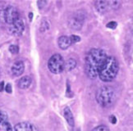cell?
<instances>
[{
  "label": "cell",
  "mask_w": 133,
  "mask_h": 131,
  "mask_svg": "<svg viewBox=\"0 0 133 131\" xmlns=\"http://www.w3.org/2000/svg\"><path fill=\"white\" fill-rule=\"evenodd\" d=\"M95 7L99 14H104L111 10L110 1H96L95 3Z\"/></svg>",
  "instance_id": "10"
},
{
  "label": "cell",
  "mask_w": 133,
  "mask_h": 131,
  "mask_svg": "<svg viewBox=\"0 0 133 131\" xmlns=\"http://www.w3.org/2000/svg\"><path fill=\"white\" fill-rule=\"evenodd\" d=\"M108 57L107 53L100 48H92L85 58V72L91 79L98 77L99 71Z\"/></svg>",
  "instance_id": "2"
},
{
  "label": "cell",
  "mask_w": 133,
  "mask_h": 131,
  "mask_svg": "<svg viewBox=\"0 0 133 131\" xmlns=\"http://www.w3.org/2000/svg\"><path fill=\"white\" fill-rule=\"evenodd\" d=\"M66 96L68 98H71L73 96V93L71 90V87L69 84V81L66 82Z\"/></svg>",
  "instance_id": "19"
},
{
  "label": "cell",
  "mask_w": 133,
  "mask_h": 131,
  "mask_svg": "<svg viewBox=\"0 0 133 131\" xmlns=\"http://www.w3.org/2000/svg\"><path fill=\"white\" fill-rule=\"evenodd\" d=\"M49 29V25L48 21L44 20V21H42V22H41V25H40V31L44 32L45 31H48Z\"/></svg>",
  "instance_id": "17"
},
{
  "label": "cell",
  "mask_w": 133,
  "mask_h": 131,
  "mask_svg": "<svg viewBox=\"0 0 133 131\" xmlns=\"http://www.w3.org/2000/svg\"><path fill=\"white\" fill-rule=\"evenodd\" d=\"M117 23L114 21H109V23L106 24V27L109 29H111V30H115L117 28Z\"/></svg>",
  "instance_id": "21"
},
{
  "label": "cell",
  "mask_w": 133,
  "mask_h": 131,
  "mask_svg": "<svg viewBox=\"0 0 133 131\" xmlns=\"http://www.w3.org/2000/svg\"><path fill=\"white\" fill-rule=\"evenodd\" d=\"M48 68L50 72L55 75L63 72L65 70V61L62 55L56 53L51 56L48 61Z\"/></svg>",
  "instance_id": "5"
},
{
  "label": "cell",
  "mask_w": 133,
  "mask_h": 131,
  "mask_svg": "<svg viewBox=\"0 0 133 131\" xmlns=\"http://www.w3.org/2000/svg\"><path fill=\"white\" fill-rule=\"evenodd\" d=\"M12 129L8 120V115L4 111H0V131H11Z\"/></svg>",
  "instance_id": "7"
},
{
  "label": "cell",
  "mask_w": 133,
  "mask_h": 131,
  "mask_svg": "<svg viewBox=\"0 0 133 131\" xmlns=\"http://www.w3.org/2000/svg\"><path fill=\"white\" fill-rule=\"evenodd\" d=\"M85 21V12L82 10H79L72 13L68 19V26L74 31H80L83 27Z\"/></svg>",
  "instance_id": "6"
},
{
  "label": "cell",
  "mask_w": 133,
  "mask_h": 131,
  "mask_svg": "<svg viewBox=\"0 0 133 131\" xmlns=\"http://www.w3.org/2000/svg\"><path fill=\"white\" fill-rule=\"evenodd\" d=\"M71 44V39L68 36H66V35H63L58 38V47L62 49V50H66L68 49Z\"/></svg>",
  "instance_id": "13"
},
{
  "label": "cell",
  "mask_w": 133,
  "mask_h": 131,
  "mask_svg": "<svg viewBox=\"0 0 133 131\" xmlns=\"http://www.w3.org/2000/svg\"><path fill=\"white\" fill-rule=\"evenodd\" d=\"M9 52L11 53L12 54H17L19 53V46L17 44H12V45H10L9 46Z\"/></svg>",
  "instance_id": "15"
},
{
  "label": "cell",
  "mask_w": 133,
  "mask_h": 131,
  "mask_svg": "<svg viewBox=\"0 0 133 131\" xmlns=\"http://www.w3.org/2000/svg\"><path fill=\"white\" fill-rule=\"evenodd\" d=\"M76 61L74 58H68L65 62V70H68V71H71V70H73L76 67Z\"/></svg>",
  "instance_id": "14"
},
{
  "label": "cell",
  "mask_w": 133,
  "mask_h": 131,
  "mask_svg": "<svg viewBox=\"0 0 133 131\" xmlns=\"http://www.w3.org/2000/svg\"><path fill=\"white\" fill-rule=\"evenodd\" d=\"M0 21L6 26L8 32L12 36H22L25 31V24L21 12L12 5L0 8Z\"/></svg>",
  "instance_id": "1"
},
{
  "label": "cell",
  "mask_w": 133,
  "mask_h": 131,
  "mask_svg": "<svg viewBox=\"0 0 133 131\" xmlns=\"http://www.w3.org/2000/svg\"><path fill=\"white\" fill-rule=\"evenodd\" d=\"M4 89H5V91H6L8 93H12V84H10V83H8L6 85H5V87H4Z\"/></svg>",
  "instance_id": "22"
},
{
  "label": "cell",
  "mask_w": 133,
  "mask_h": 131,
  "mask_svg": "<svg viewBox=\"0 0 133 131\" xmlns=\"http://www.w3.org/2000/svg\"><path fill=\"white\" fill-rule=\"evenodd\" d=\"M63 117L66 120V121L70 125L71 127L75 126V120L73 114L71 112V110L69 107H66L63 110Z\"/></svg>",
  "instance_id": "12"
},
{
  "label": "cell",
  "mask_w": 133,
  "mask_h": 131,
  "mask_svg": "<svg viewBox=\"0 0 133 131\" xmlns=\"http://www.w3.org/2000/svg\"><path fill=\"white\" fill-rule=\"evenodd\" d=\"M13 129L16 131H37L39 129L29 121H22L15 125Z\"/></svg>",
  "instance_id": "8"
},
{
  "label": "cell",
  "mask_w": 133,
  "mask_h": 131,
  "mask_svg": "<svg viewBox=\"0 0 133 131\" xmlns=\"http://www.w3.org/2000/svg\"><path fill=\"white\" fill-rule=\"evenodd\" d=\"M32 83V79L29 75L22 77L17 82V87L21 89H27L30 88Z\"/></svg>",
  "instance_id": "11"
},
{
  "label": "cell",
  "mask_w": 133,
  "mask_h": 131,
  "mask_svg": "<svg viewBox=\"0 0 133 131\" xmlns=\"http://www.w3.org/2000/svg\"><path fill=\"white\" fill-rule=\"evenodd\" d=\"M4 81H1V83H0V92H3V89H4Z\"/></svg>",
  "instance_id": "24"
},
{
  "label": "cell",
  "mask_w": 133,
  "mask_h": 131,
  "mask_svg": "<svg viewBox=\"0 0 133 131\" xmlns=\"http://www.w3.org/2000/svg\"><path fill=\"white\" fill-rule=\"evenodd\" d=\"M96 102L102 107H109L117 99L116 90L109 86H104L97 90L95 94Z\"/></svg>",
  "instance_id": "4"
},
{
  "label": "cell",
  "mask_w": 133,
  "mask_h": 131,
  "mask_svg": "<svg viewBox=\"0 0 133 131\" xmlns=\"http://www.w3.org/2000/svg\"><path fill=\"white\" fill-rule=\"evenodd\" d=\"M69 38L71 39V43H78L81 41V37L78 36V35H76V34H71Z\"/></svg>",
  "instance_id": "20"
},
{
  "label": "cell",
  "mask_w": 133,
  "mask_h": 131,
  "mask_svg": "<svg viewBox=\"0 0 133 131\" xmlns=\"http://www.w3.org/2000/svg\"><path fill=\"white\" fill-rule=\"evenodd\" d=\"M25 70V63L19 60V61L15 62L12 67H11V72L12 74V75L16 77H19L20 75H22Z\"/></svg>",
  "instance_id": "9"
},
{
  "label": "cell",
  "mask_w": 133,
  "mask_h": 131,
  "mask_svg": "<svg viewBox=\"0 0 133 131\" xmlns=\"http://www.w3.org/2000/svg\"><path fill=\"white\" fill-rule=\"evenodd\" d=\"M109 122L112 123V125H115L117 123V118L114 115H109Z\"/></svg>",
  "instance_id": "23"
},
{
  "label": "cell",
  "mask_w": 133,
  "mask_h": 131,
  "mask_svg": "<svg viewBox=\"0 0 133 131\" xmlns=\"http://www.w3.org/2000/svg\"><path fill=\"white\" fill-rule=\"evenodd\" d=\"M119 63L114 56H108L101 67L98 76L102 81L109 83L112 81L118 74Z\"/></svg>",
  "instance_id": "3"
},
{
  "label": "cell",
  "mask_w": 133,
  "mask_h": 131,
  "mask_svg": "<svg viewBox=\"0 0 133 131\" xmlns=\"http://www.w3.org/2000/svg\"><path fill=\"white\" fill-rule=\"evenodd\" d=\"M109 128L104 125H100L99 126L93 129V131H109Z\"/></svg>",
  "instance_id": "18"
},
{
  "label": "cell",
  "mask_w": 133,
  "mask_h": 131,
  "mask_svg": "<svg viewBox=\"0 0 133 131\" xmlns=\"http://www.w3.org/2000/svg\"><path fill=\"white\" fill-rule=\"evenodd\" d=\"M122 5V3L120 1H116V0H112L110 1V6H111V10H117Z\"/></svg>",
  "instance_id": "16"
},
{
  "label": "cell",
  "mask_w": 133,
  "mask_h": 131,
  "mask_svg": "<svg viewBox=\"0 0 133 131\" xmlns=\"http://www.w3.org/2000/svg\"><path fill=\"white\" fill-rule=\"evenodd\" d=\"M33 18V13L32 12H29V19H30V21H31Z\"/></svg>",
  "instance_id": "25"
}]
</instances>
